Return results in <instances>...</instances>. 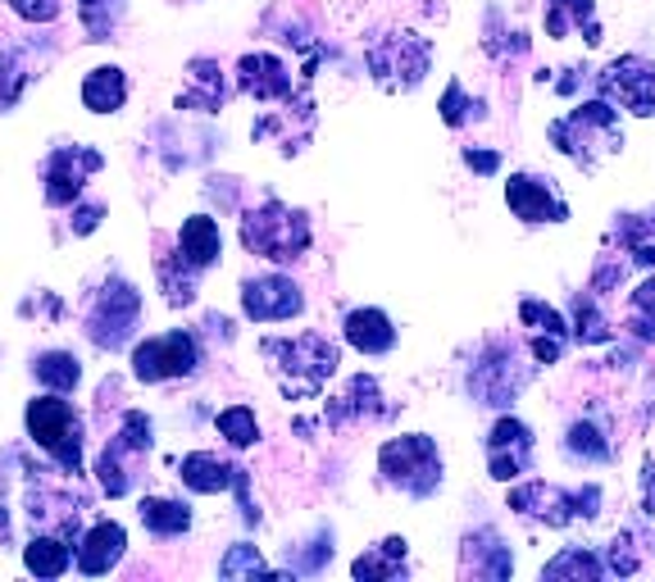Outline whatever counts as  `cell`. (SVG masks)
I'll list each match as a JSON object with an SVG mask.
<instances>
[{"label":"cell","mask_w":655,"mask_h":582,"mask_svg":"<svg viewBox=\"0 0 655 582\" xmlns=\"http://www.w3.org/2000/svg\"><path fill=\"white\" fill-rule=\"evenodd\" d=\"M260 355L269 360V369L283 387V396L305 401V396H319L328 387V378L337 374L341 351L337 342H328L324 332H296V336H264Z\"/></svg>","instance_id":"1"},{"label":"cell","mask_w":655,"mask_h":582,"mask_svg":"<svg viewBox=\"0 0 655 582\" xmlns=\"http://www.w3.org/2000/svg\"><path fill=\"white\" fill-rule=\"evenodd\" d=\"M309 241H315V228H309L305 209H292L283 201H264L241 214V247L256 260L296 264L309 251Z\"/></svg>","instance_id":"2"},{"label":"cell","mask_w":655,"mask_h":582,"mask_svg":"<svg viewBox=\"0 0 655 582\" xmlns=\"http://www.w3.org/2000/svg\"><path fill=\"white\" fill-rule=\"evenodd\" d=\"M23 427L27 437H33V446H42L59 473H82V414L65 401L59 391H46V396H33L23 410Z\"/></svg>","instance_id":"3"},{"label":"cell","mask_w":655,"mask_h":582,"mask_svg":"<svg viewBox=\"0 0 655 582\" xmlns=\"http://www.w3.org/2000/svg\"><path fill=\"white\" fill-rule=\"evenodd\" d=\"M137 323H142V292L137 283H128L123 273H110V278L101 283V292L91 296L87 305V319H82V332H87V342L114 355L123 351L137 336Z\"/></svg>","instance_id":"4"},{"label":"cell","mask_w":655,"mask_h":582,"mask_svg":"<svg viewBox=\"0 0 655 582\" xmlns=\"http://www.w3.org/2000/svg\"><path fill=\"white\" fill-rule=\"evenodd\" d=\"M546 137L565 150V156L583 169H597L606 156H614V150L623 146V133H619V114L610 110V101H587L578 105L574 114L555 118V124L546 128Z\"/></svg>","instance_id":"5"},{"label":"cell","mask_w":655,"mask_h":582,"mask_svg":"<svg viewBox=\"0 0 655 582\" xmlns=\"http://www.w3.org/2000/svg\"><path fill=\"white\" fill-rule=\"evenodd\" d=\"M379 473L387 487L405 497H432L442 487V450L428 433H405V437H392L379 446Z\"/></svg>","instance_id":"6"},{"label":"cell","mask_w":655,"mask_h":582,"mask_svg":"<svg viewBox=\"0 0 655 582\" xmlns=\"http://www.w3.org/2000/svg\"><path fill=\"white\" fill-rule=\"evenodd\" d=\"M150 446H155V423H150V414H146V410H128V414H123V423H118V433L105 442V450H101V459H97L101 492H105L110 501L128 497L133 487H137V473H142V465H146Z\"/></svg>","instance_id":"7"},{"label":"cell","mask_w":655,"mask_h":582,"mask_svg":"<svg viewBox=\"0 0 655 582\" xmlns=\"http://www.w3.org/2000/svg\"><path fill=\"white\" fill-rule=\"evenodd\" d=\"M205 364V346L192 328H173L160 336H146L133 346V378L155 387V383H173V378H192Z\"/></svg>","instance_id":"8"},{"label":"cell","mask_w":655,"mask_h":582,"mask_svg":"<svg viewBox=\"0 0 655 582\" xmlns=\"http://www.w3.org/2000/svg\"><path fill=\"white\" fill-rule=\"evenodd\" d=\"M432 69V42L419 33H383L369 42V73L387 91H415Z\"/></svg>","instance_id":"9"},{"label":"cell","mask_w":655,"mask_h":582,"mask_svg":"<svg viewBox=\"0 0 655 582\" xmlns=\"http://www.w3.org/2000/svg\"><path fill=\"white\" fill-rule=\"evenodd\" d=\"M105 169V156L97 146H55L42 160V182H46V205L50 209H69L74 201H82V187L91 173Z\"/></svg>","instance_id":"10"},{"label":"cell","mask_w":655,"mask_h":582,"mask_svg":"<svg viewBox=\"0 0 655 582\" xmlns=\"http://www.w3.org/2000/svg\"><path fill=\"white\" fill-rule=\"evenodd\" d=\"M241 315L251 323H287L305 315V292L287 273H260L241 283Z\"/></svg>","instance_id":"11"},{"label":"cell","mask_w":655,"mask_h":582,"mask_svg":"<svg viewBox=\"0 0 655 582\" xmlns=\"http://www.w3.org/2000/svg\"><path fill=\"white\" fill-rule=\"evenodd\" d=\"M533 450H538L533 427H528L523 419L501 414L492 423V433H487V469H492L496 482L523 478L528 469H533Z\"/></svg>","instance_id":"12"},{"label":"cell","mask_w":655,"mask_h":582,"mask_svg":"<svg viewBox=\"0 0 655 582\" xmlns=\"http://www.w3.org/2000/svg\"><path fill=\"white\" fill-rule=\"evenodd\" d=\"M128 556V528L118 524V518H97V524H87V533L74 541V569L82 578H105L110 569L123 564Z\"/></svg>","instance_id":"13"},{"label":"cell","mask_w":655,"mask_h":582,"mask_svg":"<svg viewBox=\"0 0 655 582\" xmlns=\"http://www.w3.org/2000/svg\"><path fill=\"white\" fill-rule=\"evenodd\" d=\"M601 91L633 114H655V65L642 55H623L601 73Z\"/></svg>","instance_id":"14"},{"label":"cell","mask_w":655,"mask_h":582,"mask_svg":"<svg viewBox=\"0 0 655 582\" xmlns=\"http://www.w3.org/2000/svg\"><path fill=\"white\" fill-rule=\"evenodd\" d=\"M506 205L523 224H565L569 219V205L560 201L551 178H538V173H515L506 182Z\"/></svg>","instance_id":"15"},{"label":"cell","mask_w":655,"mask_h":582,"mask_svg":"<svg viewBox=\"0 0 655 582\" xmlns=\"http://www.w3.org/2000/svg\"><path fill=\"white\" fill-rule=\"evenodd\" d=\"M523 383H528V374L515 369V351H492L470 369V396L478 406H496V410L510 406L523 391Z\"/></svg>","instance_id":"16"},{"label":"cell","mask_w":655,"mask_h":582,"mask_svg":"<svg viewBox=\"0 0 655 582\" xmlns=\"http://www.w3.org/2000/svg\"><path fill=\"white\" fill-rule=\"evenodd\" d=\"M510 510L523 518H538L546 528H565L574 524L578 514V492H565V487H551V482H523L510 492Z\"/></svg>","instance_id":"17"},{"label":"cell","mask_w":655,"mask_h":582,"mask_svg":"<svg viewBox=\"0 0 655 582\" xmlns=\"http://www.w3.org/2000/svg\"><path fill=\"white\" fill-rule=\"evenodd\" d=\"M237 91L251 101H287L292 96V69L269 50H251L237 59Z\"/></svg>","instance_id":"18"},{"label":"cell","mask_w":655,"mask_h":582,"mask_svg":"<svg viewBox=\"0 0 655 582\" xmlns=\"http://www.w3.org/2000/svg\"><path fill=\"white\" fill-rule=\"evenodd\" d=\"M178 478H182L187 492H196V497H224L251 473L241 465H233V459H218L214 450H187L178 459Z\"/></svg>","instance_id":"19"},{"label":"cell","mask_w":655,"mask_h":582,"mask_svg":"<svg viewBox=\"0 0 655 582\" xmlns=\"http://www.w3.org/2000/svg\"><path fill=\"white\" fill-rule=\"evenodd\" d=\"M387 406H383V391H379V378H369V374H355L347 383V391L332 396L324 419L328 427H351V423H373V419H383Z\"/></svg>","instance_id":"20"},{"label":"cell","mask_w":655,"mask_h":582,"mask_svg":"<svg viewBox=\"0 0 655 582\" xmlns=\"http://www.w3.org/2000/svg\"><path fill=\"white\" fill-rule=\"evenodd\" d=\"M178 255L192 264L196 273L214 269L224 260V232H218V219L214 214H192V219H182L178 228Z\"/></svg>","instance_id":"21"},{"label":"cell","mask_w":655,"mask_h":582,"mask_svg":"<svg viewBox=\"0 0 655 582\" xmlns=\"http://www.w3.org/2000/svg\"><path fill=\"white\" fill-rule=\"evenodd\" d=\"M187 78H192V87L178 91L173 110H187V114H218L228 101V87H224V69L214 65V59H192L187 65Z\"/></svg>","instance_id":"22"},{"label":"cell","mask_w":655,"mask_h":582,"mask_svg":"<svg viewBox=\"0 0 655 582\" xmlns=\"http://www.w3.org/2000/svg\"><path fill=\"white\" fill-rule=\"evenodd\" d=\"M341 336H347V346H355L360 355H387L396 346V323L364 305V310H351L347 323H341Z\"/></svg>","instance_id":"23"},{"label":"cell","mask_w":655,"mask_h":582,"mask_svg":"<svg viewBox=\"0 0 655 582\" xmlns=\"http://www.w3.org/2000/svg\"><path fill=\"white\" fill-rule=\"evenodd\" d=\"M137 518H142V528L150 537L173 541V537H182L187 528H192V505L178 501V497H142L137 501Z\"/></svg>","instance_id":"24"},{"label":"cell","mask_w":655,"mask_h":582,"mask_svg":"<svg viewBox=\"0 0 655 582\" xmlns=\"http://www.w3.org/2000/svg\"><path fill=\"white\" fill-rule=\"evenodd\" d=\"M82 105L91 114H118L128 105V73L118 65H97L82 78Z\"/></svg>","instance_id":"25"},{"label":"cell","mask_w":655,"mask_h":582,"mask_svg":"<svg viewBox=\"0 0 655 582\" xmlns=\"http://www.w3.org/2000/svg\"><path fill=\"white\" fill-rule=\"evenodd\" d=\"M23 569L33 578H65L74 569V541L55 533H37L23 546Z\"/></svg>","instance_id":"26"},{"label":"cell","mask_w":655,"mask_h":582,"mask_svg":"<svg viewBox=\"0 0 655 582\" xmlns=\"http://www.w3.org/2000/svg\"><path fill=\"white\" fill-rule=\"evenodd\" d=\"M33 378L46 387V391H59V396H69L78 383H82V364L74 351H42L33 360Z\"/></svg>","instance_id":"27"},{"label":"cell","mask_w":655,"mask_h":582,"mask_svg":"<svg viewBox=\"0 0 655 582\" xmlns=\"http://www.w3.org/2000/svg\"><path fill=\"white\" fill-rule=\"evenodd\" d=\"M155 278H160L169 305H192L196 300V269L187 264L178 251L173 255H155Z\"/></svg>","instance_id":"28"},{"label":"cell","mask_w":655,"mask_h":582,"mask_svg":"<svg viewBox=\"0 0 655 582\" xmlns=\"http://www.w3.org/2000/svg\"><path fill=\"white\" fill-rule=\"evenodd\" d=\"M214 427H218V437H224L233 450H246V446L260 442V419H256L251 406H224L214 414Z\"/></svg>","instance_id":"29"},{"label":"cell","mask_w":655,"mask_h":582,"mask_svg":"<svg viewBox=\"0 0 655 582\" xmlns=\"http://www.w3.org/2000/svg\"><path fill=\"white\" fill-rule=\"evenodd\" d=\"M619 241L637 264H655V214H629L619 224Z\"/></svg>","instance_id":"30"},{"label":"cell","mask_w":655,"mask_h":582,"mask_svg":"<svg viewBox=\"0 0 655 582\" xmlns=\"http://www.w3.org/2000/svg\"><path fill=\"white\" fill-rule=\"evenodd\" d=\"M574 336H578L583 346L610 342V323H606V315L597 310V296H591V292H578V296H574Z\"/></svg>","instance_id":"31"},{"label":"cell","mask_w":655,"mask_h":582,"mask_svg":"<svg viewBox=\"0 0 655 582\" xmlns=\"http://www.w3.org/2000/svg\"><path fill=\"white\" fill-rule=\"evenodd\" d=\"M400 560H405V537H387L383 546H373L369 556H360L351 564L355 578H396L400 573Z\"/></svg>","instance_id":"32"},{"label":"cell","mask_w":655,"mask_h":582,"mask_svg":"<svg viewBox=\"0 0 655 582\" xmlns=\"http://www.w3.org/2000/svg\"><path fill=\"white\" fill-rule=\"evenodd\" d=\"M583 23L597 33V23H591V0H546V33L551 37H569Z\"/></svg>","instance_id":"33"},{"label":"cell","mask_w":655,"mask_h":582,"mask_svg":"<svg viewBox=\"0 0 655 582\" xmlns=\"http://www.w3.org/2000/svg\"><path fill=\"white\" fill-rule=\"evenodd\" d=\"M78 19L91 33V42H110L123 19V0H78Z\"/></svg>","instance_id":"34"},{"label":"cell","mask_w":655,"mask_h":582,"mask_svg":"<svg viewBox=\"0 0 655 582\" xmlns=\"http://www.w3.org/2000/svg\"><path fill=\"white\" fill-rule=\"evenodd\" d=\"M565 450L574 459H591V465H601V459H610V442L601 437L597 423H574L569 437H565Z\"/></svg>","instance_id":"35"},{"label":"cell","mask_w":655,"mask_h":582,"mask_svg":"<svg viewBox=\"0 0 655 582\" xmlns=\"http://www.w3.org/2000/svg\"><path fill=\"white\" fill-rule=\"evenodd\" d=\"M256 573H269V564H264V556L251 541L228 546L224 560H218V578H256Z\"/></svg>","instance_id":"36"},{"label":"cell","mask_w":655,"mask_h":582,"mask_svg":"<svg viewBox=\"0 0 655 582\" xmlns=\"http://www.w3.org/2000/svg\"><path fill=\"white\" fill-rule=\"evenodd\" d=\"M27 65L19 55H10V50H0V110H10L19 96H23V87H27Z\"/></svg>","instance_id":"37"},{"label":"cell","mask_w":655,"mask_h":582,"mask_svg":"<svg viewBox=\"0 0 655 582\" xmlns=\"http://www.w3.org/2000/svg\"><path fill=\"white\" fill-rule=\"evenodd\" d=\"M565 573H574V578H601L606 569H601L597 556H587V550H565V556H555L542 569V578H565Z\"/></svg>","instance_id":"38"},{"label":"cell","mask_w":655,"mask_h":582,"mask_svg":"<svg viewBox=\"0 0 655 582\" xmlns=\"http://www.w3.org/2000/svg\"><path fill=\"white\" fill-rule=\"evenodd\" d=\"M470 118H483V105L464 96V87H460V82H451V87H447V96H442V124H447V128H464Z\"/></svg>","instance_id":"39"},{"label":"cell","mask_w":655,"mask_h":582,"mask_svg":"<svg viewBox=\"0 0 655 582\" xmlns=\"http://www.w3.org/2000/svg\"><path fill=\"white\" fill-rule=\"evenodd\" d=\"M519 319L533 328V332H551V336H569V323L560 319V310H551V305L542 300H523L519 305Z\"/></svg>","instance_id":"40"},{"label":"cell","mask_w":655,"mask_h":582,"mask_svg":"<svg viewBox=\"0 0 655 582\" xmlns=\"http://www.w3.org/2000/svg\"><path fill=\"white\" fill-rule=\"evenodd\" d=\"M10 14L23 19V23H33V27H46L55 23L59 14H65V0H5Z\"/></svg>","instance_id":"41"},{"label":"cell","mask_w":655,"mask_h":582,"mask_svg":"<svg viewBox=\"0 0 655 582\" xmlns=\"http://www.w3.org/2000/svg\"><path fill=\"white\" fill-rule=\"evenodd\" d=\"M69 209H74V219H69V224H74V237H91V232L101 228V219H105V205H101V201H87V205L74 201Z\"/></svg>","instance_id":"42"},{"label":"cell","mask_w":655,"mask_h":582,"mask_svg":"<svg viewBox=\"0 0 655 582\" xmlns=\"http://www.w3.org/2000/svg\"><path fill=\"white\" fill-rule=\"evenodd\" d=\"M629 546H633L629 537H614V541H610V569H614V573H633V569H637V556H633Z\"/></svg>","instance_id":"43"},{"label":"cell","mask_w":655,"mask_h":582,"mask_svg":"<svg viewBox=\"0 0 655 582\" xmlns=\"http://www.w3.org/2000/svg\"><path fill=\"white\" fill-rule=\"evenodd\" d=\"M464 164H470L474 173H496V169H501V156H496V150H478V146H470V150H464Z\"/></svg>","instance_id":"44"}]
</instances>
